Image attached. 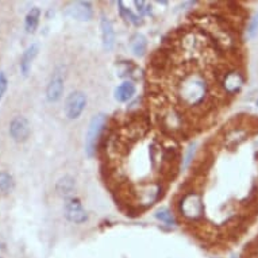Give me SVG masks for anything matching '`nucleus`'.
I'll return each instance as SVG.
<instances>
[{
    "label": "nucleus",
    "instance_id": "obj_9",
    "mask_svg": "<svg viewBox=\"0 0 258 258\" xmlns=\"http://www.w3.org/2000/svg\"><path fill=\"white\" fill-rule=\"evenodd\" d=\"M64 13L66 16L79 22H88L94 18V8L91 1H72L65 7Z\"/></svg>",
    "mask_w": 258,
    "mask_h": 258
},
{
    "label": "nucleus",
    "instance_id": "obj_27",
    "mask_svg": "<svg viewBox=\"0 0 258 258\" xmlns=\"http://www.w3.org/2000/svg\"><path fill=\"white\" fill-rule=\"evenodd\" d=\"M0 258H1V257H0Z\"/></svg>",
    "mask_w": 258,
    "mask_h": 258
},
{
    "label": "nucleus",
    "instance_id": "obj_3",
    "mask_svg": "<svg viewBox=\"0 0 258 258\" xmlns=\"http://www.w3.org/2000/svg\"><path fill=\"white\" fill-rule=\"evenodd\" d=\"M106 127H107L106 113H97L89 122L87 135H85V153L89 158H94L96 156Z\"/></svg>",
    "mask_w": 258,
    "mask_h": 258
},
{
    "label": "nucleus",
    "instance_id": "obj_15",
    "mask_svg": "<svg viewBox=\"0 0 258 258\" xmlns=\"http://www.w3.org/2000/svg\"><path fill=\"white\" fill-rule=\"evenodd\" d=\"M38 51H39V45L38 44H32L20 57V70L23 76L29 75V72L32 69V61L35 60V57L38 56Z\"/></svg>",
    "mask_w": 258,
    "mask_h": 258
},
{
    "label": "nucleus",
    "instance_id": "obj_16",
    "mask_svg": "<svg viewBox=\"0 0 258 258\" xmlns=\"http://www.w3.org/2000/svg\"><path fill=\"white\" fill-rule=\"evenodd\" d=\"M130 48H131V51L134 56H145V53L147 51V39H146L145 35H142L139 32L134 34L131 39H130Z\"/></svg>",
    "mask_w": 258,
    "mask_h": 258
},
{
    "label": "nucleus",
    "instance_id": "obj_1",
    "mask_svg": "<svg viewBox=\"0 0 258 258\" xmlns=\"http://www.w3.org/2000/svg\"><path fill=\"white\" fill-rule=\"evenodd\" d=\"M175 96L185 108H202L211 99V82L197 69H185L178 73L175 84Z\"/></svg>",
    "mask_w": 258,
    "mask_h": 258
},
{
    "label": "nucleus",
    "instance_id": "obj_26",
    "mask_svg": "<svg viewBox=\"0 0 258 258\" xmlns=\"http://www.w3.org/2000/svg\"><path fill=\"white\" fill-rule=\"evenodd\" d=\"M257 106H258V99H257Z\"/></svg>",
    "mask_w": 258,
    "mask_h": 258
},
{
    "label": "nucleus",
    "instance_id": "obj_12",
    "mask_svg": "<svg viewBox=\"0 0 258 258\" xmlns=\"http://www.w3.org/2000/svg\"><path fill=\"white\" fill-rule=\"evenodd\" d=\"M100 30H101V42H103V48L104 50L111 51L115 46V41H116V35H115V30L111 23V20L106 16H103L100 20Z\"/></svg>",
    "mask_w": 258,
    "mask_h": 258
},
{
    "label": "nucleus",
    "instance_id": "obj_8",
    "mask_svg": "<svg viewBox=\"0 0 258 258\" xmlns=\"http://www.w3.org/2000/svg\"><path fill=\"white\" fill-rule=\"evenodd\" d=\"M64 215L70 223H75V225H81L88 221V214L82 206V203L80 202V199L77 197H72L66 200L64 206Z\"/></svg>",
    "mask_w": 258,
    "mask_h": 258
},
{
    "label": "nucleus",
    "instance_id": "obj_2",
    "mask_svg": "<svg viewBox=\"0 0 258 258\" xmlns=\"http://www.w3.org/2000/svg\"><path fill=\"white\" fill-rule=\"evenodd\" d=\"M178 212L187 221H202L204 218V203L202 195L195 191L185 192L178 202Z\"/></svg>",
    "mask_w": 258,
    "mask_h": 258
},
{
    "label": "nucleus",
    "instance_id": "obj_6",
    "mask_svg": "<svg viewBox=\"0 0 258 258\" xmlns=\"http://www.w3.org/2000/svg\"><path fill=\"white\" fill-rule=\"evenodd\" d=\"M162 192V185L158 183L144 184L138 189H134V196H135V206L146 208L151 206L154 202H157L161 197Z\"/></svg>",
    "mask_w": 258,
    "mask_h": 258
},
{
    "label": "nucleus",
    "instance_id": "obj_24",
    "mask_svg": "<svg viewBox=\"0 0 258 258\" xmlns=\"http://www.w3.org/2000/svg\"><path fill=\"white\" fill-rule=\"evenodd\" d=\"M257 32H258V14L252 19V20H250L249 27H247V34H249V37H254Z\"/></svg>",
    "mask_w": 258,
    "mask_h": 258
},
{
    "label": "nucleus",
    "instance_id": "obj_21",
    "mask_svg": "<svg viewBox=\"0 0 258 258\" xmlns=\"http://www.w3.org/2000/svg\"><path fill=\"white\" fill-rule=\"evenodd\" d=\"M134 6L137 7L138 15L142 18L145 15H150L151 14V4L149 1H134Z\"/></svg>",
    "mask_w": 258,
    "mask_h": 258
},
{
    "label": "nucleus",
    "instance_id": "obj_18",
    "mask_svg": "<svg viewBox=\"0 0 258 258\" xmlns=\"http://www.w3.org/2000/svg\"><path fill=\"white\" fill-rule=\"evenodd\" d=\"M118 6H119L120 16L125 19L126 22H129V23H131V25L134 26L142 25V18L139 16L138 14L132 13L130 8L125 7V3H123V1H118Z\"/></svg>",
    "mask_w": 258,
    "mask_h": 258
},
{
    "label": "nucleus",
    "instance_id": "obj_19",
    "mask_svg": "<svg viewBox=\"0 0 258 258\" xmlns=\"http://www.w3.org/2000/svg\"><path fill=\"white\" fill-rule=\"evenodd\" d=\"M14 188H15L14 177L8 172H0V192L8 195L13 192Z\"/></svg>",
    "mask_w": 258,
    "mask_h": 258
},
{
    "label": "nucleus",
    "instance_id": "obj_4",
    "mask_svg": "<svg viewBox=\"0 0 258 258\" xmlns=\"http://www.w3.org/2000/svg\"><path fill=\"white\" fill-rule=\"evenodd\" d=\"M218 82L225 94L233 96L242 89L245 84V77L235 68H225L218 75Z\"/></svg>",
    "mask_w": 258,
    "mask_h": 258
},
{
    "label": "nucleus",
    "instance_id": "obj_13",
    "mask_svg": "<svg viewBox=\"0 0 258 258\" xmlns=\"http://www.w3.org/2000/svg\"><path fill=\"white\" fill-rule=\"evenodd\" d=\"M76 191V180L75 177L70 175L60 177L56 183V194L63 199H72Z\"/></svg>",
    "mask_w": 258,
    "mask_h": 258
},
{
    "label": "nucleus",
    "instance_id": "obj_7",
    "mask_svg": "<svg viewBox=\"0 0 258 258\" xmlns=\"http://www.w3.org/2000/svg\"><path fill=\"white\" fill-rule=\"evenodd\" d=\"M85 107H87V95L81 91H73L68 95L65 100L64 113L69 120H76L81 116Z\"/></svg>",
    "mask_w": 258,
    "mask_h": 258
},
{
    "label": "nucleus",
    "instance_id": "obj_14",
    "mask_svg": "<svg viewBox=\"0 0 258 258\" xmlns=\"http://www.w3.org/2000/svg\"><path fill=\"white\" fill-rule=\"evenodd\" d=\"M137 94V87L132 80H126L120 84L119 87L115 88V92H113V97L115 100L119 101V103H127L130 101Z\"/></svg>",
    "mask_w": 258,
    "mask_h": 258
},
{
    "label": "nucleus",
    "instance_id": "obj_20",
    "mask_svg": "<svg viewBox=\"0 0 258 258\" xmlns=\"http://www.w3.org/2000/svg\"><path fill=\"white\" fill-rule=\"evenodd\" d=\"M156 219H158L160 222H164L165 225H168V226H172V225H176V219H175V215L172 214V211H170L169 208L166 207H161L158 208L157 211H156Z\"/></svg>",
    "mask_w": 258,
    "mask_h": 258
},
{
    "label": "nucleus",
    "instance_id": "obj_17",
    "mask_svg": "<svg viewBox=\"0 0 258 258\" xmlns=\"http://www.w3.org/2000/svg\"><path fill=\"white\" fill-rule=\"evenodd\" d=\"M41 8L32 7V10L27 13L25 18V29L29 34H34L37 32L38 25H39V19H41Z\"/></svg>",
    "mask_w": 258,
    "mask_h": 258
},
{
    "label": "nucleus",
    "instance_id": "obj_25",
    "mask_svg": "<svg viewBox=\"0 0 258 258\" xmlns=\"http://www.w3.org/2000/svg\"><path fill=\"white\" fill-rule=\"evenodd\" d=\"M256 188H257V191H258V180H257V184H256Z\"/></svg>",
    "mask_w": 258,
    "mask_h": 258
},
{
    "label": "nucleus",
    "instance_id": "obj_10",
    "mask_svg": "<svg viewBox=\"0 0 258 258\" xmlns=\"http://www.w3.org/2000/svg\"><path fill=\"white\" fill-rule=\"evenodd\" d=\"M10 137L15 141V142H18V144H23L26 142L29 137H30V134H32V127H30V123H29V120L26 119L25 116H15L13 120H11V123H10Z\"/></svg>",
    "mask_w": 258,
    "mask_h": 258
},
{
    "label": "nucleus",
    "instance_id": "obj_23",
    "mask_svg": "<svg viewBox=\"0 0 258 258\" xmlns=\"http://www.w3.org/2000/svg\"><path fill=\"white\" fill-rule=\"evenodd\" d=\"M7 88H8V79L4 72H0V101L6 94Z\"/></svg>",
    "mask_w": 258,
    "mask_h": 258
},
{
    "label": "nucleus",
    "instance_id": "obj_11",
    "mask_svg": "<svg viewBox=\"0 0 258 258\" xmlns=\"http://www.w3.org/2000/svg\"><path fill=\"white\" fill-rule=\"evenodd\" d=\"M64 94V75L60 69L54 70L46 87V100L49 103H57Z\"/></svg>",
    "mask_w": 258,
    "mask_h": 258
},
{
    "label": "nucleus",
    "instance_id": "obj_5",
    "mask_svg": "<svg viewBox=\"0 0 258 258\" xmlns=\"http://www.w3.org/2000/svg\"><path fill=\"white\" fill-rule=\"evenodd\" d=\"M161 126L170 135H176L187 129L183 113L176 107H164L161 113Z\"/></svg>",
    "mask_w": 258,
    "mask_h": 258
},
{
    "label": "nucleus",
    "instance_id": "obj_22",
    "mask_svg": "<svg viewBox=\"0 0 258 258\" xmlns=\"http://www.w3.org/2000/svg\"><path fill=\"white\" fill-rule=\"evenodd\" d=\"M195 151H196V144H191L188 147V150L185 153V156H184V161H183V166L184 168H188L189 164L192 162V160H194V156H195Z\"/></svg>",
    "mask_w": 258,
    "mask_h": 258
}]
</instances>
